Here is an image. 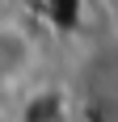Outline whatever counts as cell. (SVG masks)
<instances>
[{"mask_svg":"<svg viewBox=\"0 0 118 122\" xmlns=\"http://www.w3.org/2000/svg\"><path fill=\"white\" fill-rule=\"evenodd\" d=\"M30 59H34L30 38L17 25H0V88L13 84V80H21L25 67H30Z\"/></svg>","mask_w":118,"mask_h":122,"instance_id":"obj_1","label":"cell"}]
</instances>
